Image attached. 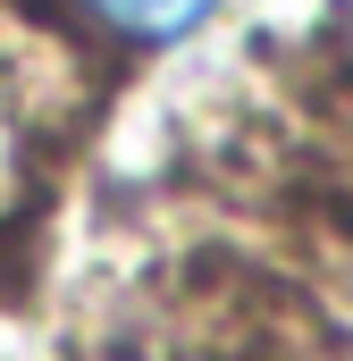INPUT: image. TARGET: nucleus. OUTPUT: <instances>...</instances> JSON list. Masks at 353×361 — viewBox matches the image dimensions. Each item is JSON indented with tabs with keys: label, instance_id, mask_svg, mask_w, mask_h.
Instances as JSON below:
<instances>
[{
	"label": "nucleus",
	"instance_id": "f257e3e1",
	"mask_svg": "<svg viewBox=\"0 0 353 361\" xmlns=\"http://www.w3.org/2000/svg\"><path fill=\"white\" fill-rule=\"evenodd\" d=\"M76 8L118 42H185L219 0H76Z\"/></svg>",
	"mask_w": 353,
	"mask_h": 361
}]
</instances>
